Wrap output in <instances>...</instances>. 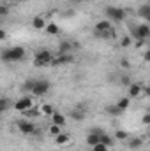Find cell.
Wrapping results in <instances>:
<instances>
[{"mask_svg":"<svg viewBox=\"0 0 150 151\" xmlns=\"http://www.w3.org/2000/svg\"><path fill=\"white\" fill-rule=\"evenodd\" d=\"M0 58H2V62H5V63H12V62H21V60L25 58V49H23L21 46L7 47V49H4V51H2Z\"/></svg>","mask_w":150,"mask_h":151,"instance_id":"cell-1","label":"cell"},{"mask_svg":"<svg viewBox=\"0 0 150 151\" xmlns=\"http://www.w3.org/2000/svg\"><path fill=\"white\" fill-rule=\"evenodd\" d=\"M51 60H53V55L48 49H41V51L36 53V56H34V65L36 67H46V65L51 63Z\"/></svg>","mask_w":150,"mask_h":151,"instance_id":"cell-2","label":"cell"},{"mask_svg":"<svg viewBox=\"0 0 150 151\" xmlns=\"http://www.w3.org/2000/svg\"><path fill=\"white\" fill-rule=\"evenodd\" d=\"M104 12H106V16H108V19H111V21H124L125 19V16H127V11L125 9H120V7H106L104 9Z\"/></svg>","mask_w":150,"mask_h":151,"instance_id":"cell-3","label":"cell"},{"mask_svg":"<svg viewBox=\"0 0 150 151\" xmlns=\"http://www.w3.org/2000/svg\"><path fill=\"white\" fill-rule=\"evenodd\" d=\"M50 88H51V84H50L48 81L41 79V81H36V83H34L32 93H34L36 97H42V95H46V93H48V90H50Z\"/></svg>","mask_w":150,"mask_h":151,"instance_id":"cell-4","label":"cell"},{"mask_svg":"<svg viewBox=\"0 0 150 151\" xmlns=\"http://www.w3.org/2000/svg\"><path fill=\"white\" fill-rule=\"evenodd\" d=\"M32 107H34V104H32V99H30V97H21V99H18L16 104H14V109L20 111V113L28 111V109H32Z\"/></svg>","mask_w":150,"mask_h":151,"instance_id":"cell-5","label":"cell"},{"mask_svg":"<svg viewBox=\"0 0 150 151\" xmlns=\"http://www.w3.org/2000/svg\"><path fill=\"white\" fill-rule=\"evenodd\" d=\"M133 35L136 37V40H147V39L150 37L149 25H138V27L133 30Z\"/></svg>","mask_w":150,"mask_h":151,"instance_id":"cell-6","label":"cell"},{"mask_svg":"<svg viewBox=\"0 0 150 151\" xmlns=\"http://www.w3.org/2000/svg\"><path fill=\"white\" fill-rule=\"evenodd\" d=\"M18 128H20V132H23L25 135H34V134H37V132H39L37 128H36V125H34V123L25 121V119L18 121Z\"/></svg>","mask_w":150,"mask_h":151,"instance_id":"cell-7","label":"cell"},{"mask_svg":"<svg viewBox=\"0 0 150 151\" xmlns=\"http://www.w3.org/2000/svg\"><path fill=\"white\" fill-rule=\"evenodd\" d=\"M73 56L69 55V53H66V55H60V56H53V60H51V63L50 65H55V67H58V65H67V63H73Z\"/></svg>","mask_w":150,"mask_h":151,"instance_id":"cell-8","label":"cell"},{"mask_svg":"<svg viewBox=\"0 0 150 151\" xmlns=\"http://www.w3.org/2000/svg\"><path fill=\"white\" fill-rule=\"evenodd\" d=\"M127 88H129V97H133V99H136V97H140L143 93V86L138 84V83H131Z\"/></svg>","mask_w":150,"mask_h":151,"instance_id":"cell-9","label":"cell"},{"mask_svg":"<svg viewBox=\"0 0 150 151\" xmlns=\"http://www.w3.org/2000/svg\"><path fill=\"white\" fill-rule=\"evenodd\" d=\"M111 28V23H110V19H101L95 27H94V32H108Z\"/></svg>","mask_w":150,"mask_h":151,"instance_id":"cell-10","label":"cell"},{"mask_svg":"<svg viewBox=\"0 0 150 151\" xmlns=\"http://www.w3.org/2000/svg\"><path fill=\"white\" fill-rule=\"evenodd\" d=\"M50 118H51V123H53V125H58V127H64V125H66V116L60 114V113H57V111L51 114Z\"/></svg>","mask_w":150,"mask_h":151,"instance_id":"cell-11","label":"cell"},{"mask_svg":"<svg viewBox=\"0 0 150 151\" xmlns=\"http://www.w3.org/2000/svg\"><path fill=\"white\" fill-rule=\"evenodd\" d=\"M32 27H34L36 30H44V27H46V21H44V18L36 16V18L32 19Z\"/></svg>","mask_w":150,"mask_h":151,"instance_id":"cell-12","label":"cell"},{"mask_svg":"<svg viewBox=\"0 0 150 151\" xmlns=\"http://www.w3.org/2000/svg\"><path fill=\"white\" fill-rule=\"evenodd\" d=\"M99 135H101V134H95V132L90 130V134L87 135V144H88V146H95V144L99 142Z\"/></svg>","mask_w":150,"mask_h":151,"instance_id":"cell-13","label":"cell"},{"mask_svg":"<svg viewBox=\"0 0 150 151\" xmlns=\"http://www.w3.org/2000/svg\"><path fill=\"white\" fill-rule=\"evenodd\" d=\"M71 118H73V119H76V121H81V119L85 118V107H81V109H79V106H78L74 111L71 113Z\"/></svg>","mask_w":150,"mask_h":151,"instance_id":"cell-14","label":"cell"},{"mask_svg":"<svg viewBox=\"0 0 150 151\" xmlns=\"http://www.w3.org/2000/svg\"><path fill=\"white\" fill-rule=\"evenodd\" d=\"M69 134H66V132H60L57 137H55V142L58 144V146H62V144H66V142H69Z\"/></svg>","mask_w":150,"mask_h":151,"instance_id":"cell-15","label":"cell"},{"mask_svg":"<svg viewBox=\"0 0 150 151\" xmlns=\"http://www.w3.org/2000/svg\"><path fill=\"white\" fill-rule=\"evenodd\" d=\"M99 142H101V144H104V146H108V148H111V146H113V139L108 135V134H104V132L99 135Z\"/></svg>","mask_w":150,"mask_h":151,"instance_id":"cell-16","label":"cell"},{"mask_svg":"<svg viewBox=\"0 0 150 151\" xmlns=\"http://www.w3.org/2000/svg\"><path fill=\"white\" fill-rule=\"evenodd\" d=\"M141 144H143V139H140V137H133L129 141V148L131 150H138V148H141Z\"/></svg>","mask_w":150,"mask_h":151,"instance_id":"cell-17","label":"cell"},{"mask_svg":"<svg viewBox=\"0 0 150 151\" xmlns=\"http://www.w3.org/2000/svg\"><path fill=\"white\" fill-rule=\"evenodd\" d=\"M44 30H46V34H50V35H57L60 30H58V27L55 25V23H50V25H46L44 27Z\"/></svg>","mask_w":150,"mask_h":151,"instance_id":"cell-18","label":"cell"},{"mask_svg":"<svg viewBox=\"0 0 150 151\" xmlns=\"http://www.w3.org/2000/svg\"><path fill=\"white\" fill-rule=\"evenodd\" d=\"M53 113H55V109H53V106H51V104H42V106H41V114L51 116Z\"/></svg>","mask_w":150,"mask_h":151,"instance_id":"cell-19","label":"cell"},{"mask_svg":"<svg viewBox=\"0 0 150 151\" xmlns=\"http://www.w3.org/2000/svg\"><path fill=\"white\" fill-rule=\"evenodd\" d=\"M138 14L141 18H145V19H150V5H141L140 11H138Z\"/></svg>","mask_w":150,"mask_h":151,"instance_id":"cell-20","label":"cell"},{"mask_svg":"<svg viewBox=\"0 0 150 151\" xmlns=\"http://www.w3.org/2000/svg\"><path fill=\"white\" fill-rule=\"evenodd\" d=\"M115 106H117L120 111H125V109L129 107V99H127V97H124V99H120V100H118Z\"/></svg>","mask_w":150,"mask_h":151,"instance_id":"cell-21","label":"cell"},{"mask_svg":"<svg viewBox=\"0 0 150 151\" xmlns=\"http://www.w3.org/2000/svg\"><path fill=\"white\" fill-rule=\"evenodd\" d=\"M71 42H60V46H58V49H60V55H66V53H69L71 51Z\"/></svg>","mask_w":150,"mask_h":151,"instance_id":"cell-22","label":"cell"},{"mask_svg":"<svg viewBox=\"0 0 150 151\" xmlns=\"http://www.w3.org/2000/svg\"><path fill=\"white\" fill-rule=\"evenodd\" d=\"M106 113L111 114V116H118V114H122V111H120L115 104H111V106H108V107H106Z\"/></svg>","mask_w":150,"mask_h":151,"instance_id":"cell-23","label":"cell"},{"mask_svg":"<svg viewBox=\"0 0 150 151\" xmlns=\"http://www.w3.org/2000/svg\"><path fill=\"white\" fill-rule=\"evenodd\" d=\"M34 83H36L34 79H30V81L23 83V84H21V90H23V91H32V88H34Z\"/></svg>","mask_w":150,"mask_h":151,"instance_id":"cell-24","label":"cell"},{"mask_svg":"<svg viewBox=\"0 0 150 151\" xmlns=\"http://www.w3.org/2000/svg\"><path fill=\"white\" fill-rule=\"evenodd\" d=\"M60 132H62V127H58V125H53V123L50 125V134H51V135H55V137H57Z\"/></svg>","mask_w":150,"mask_h":151,"instance_id":"cell-25","label":"cell"},{"mask_svg":"<svg viewBox=\"0 0 150 151\" xmlns=\"http://www.w3.org/2000/svg\"><path fill=\"white\" fill-rule=\"evenodd\" d=\"M115 137H117L118 141H124V139H127L129 135H127V132H125V130H117V134H115Z\"/></svg>","mask_w":150,"mask_h":151,"instance_id":"cell-26","label":"cell"},{"mask_svg":"<svg viewBox=\"0 0 150 151\" xmlns=\"http://www.w3.org/2000/svg\"><path fill=\"white\" fill-rule=\"evenodd\" d=\"M110 148L108 146H104V144H101V142H97L95 146H92V151H108Z\"/></svg>","mask_w":150,"mask_h":151,"instance_id":"cell-27","label":"cell"},{"mask_svg":"<svg viewBox=\"0 0 150 151\" xmlns=\"http://www.w3.org/2000/svg\"><path fill=\"white\" fill-rule=\"evenodd\" d=\"M7 107H9V102H7V99H0V114L4 113Z\"/></svg>","mask_w":150,"mask_h":151,"instance_id":"cell-28","label":"cell"},{"mask_svg":"<svg viewBox=\"0 0 150 151\" xmlns=\"http://www.w3.org/2000/svg\"><path fill=\"white\" fill-rule=\"evenodd\" d=\"M120 46L122 47H127V46H131V37H122V40H120Z\"/></svg>","mask_w":150,"mask_h":151,"instance_id":"cell-29","label":"cell"},{"mask_svg":"<svg viewBox=\"0 0 150 151\" xmlns=\"http://www.w3.org/2000/svg\"><path fill=\"white\" fill-rule=\"evenodd\" d=\"M9 14V5H0V16H7Z\"/></svg>","mask_w":150,"mask_h":151,"instance_id":"cell-30","label":"cell"},{"mask_svg":"<svg viewBox=\"0 0 150 151\" xmlns=\"http://www.w3.org/2000/svg\"><path fill=\"white\" fill-rule=\"evenodd\" d=\"M120 65H122L124 69H129V67H131V63H129L127 58H122V60H120Z\"/></svg>","mask_w":150,"mask_h":151,"instance_id":"cell-31","label":"cell"},{"mask_svg":"<svg viewBox=\"0 0 150 151\" xmlns=\"http://www.w3.org/2000/svg\"><path fill=\"white\" fill-rule=\"evenodd\" d=\"M120 83H122V84H124V86H129V84H131V79H129V77H127V76H124V77H122V79H120Z\"/></svg>","mask_w":150,"mask_h":151,"instance_id":"cell-32","label":"cell"},{"mask_svg":"<svg viewBox=\"0 0 150 151\" xmlns=\"http://www.w3.org/2000/svg\"><path fill=\"white\" fill-rule=\"evenodd\" d=\"M141 121H143L145 125H149V123H150V114L145 113V114H143V119H141Z\"/></svg>","mask_w":150,"mask_h":151,"instance_id":"cell-33","label":"cell"},{"mask_svg":"<svg viewBox=\"0 0 150 151\" xmlns=\"http://www.w3.org/2000/svg\"><path fill=\"white\" fill-rule=\"evenodd\" d=\"M5 37H7V32L0 28V40H4V39H5Z\"/></svg>","mask_w":150,"mask_h":151,"instance_id":"cell-34","label":"cell"},{"mask_svg":"<svg viewBox=\"0 0 150 151\" xmlns=\"http://www.w3.org/2000/svg\"><path fill=\"white\" fill-rule=\"evenodd\" d=\"M143 60H145V62H149V60H150V51H145V55H143Z\"/></svg>","mask_w":150,"mask_h":151,"instance_id":"cell-35","label":"cell"},{"mask_svg":"<svg viewBox=\"0 0 150 151\" xmlns=\"http://www.w3.org/2000/svg\"><path fill=\"white\" fill-rule=\"evenodd\" d=\"M145 46V40H136V47H143Z\"/></svg>","mask_w":150,"mask_h":151,"instance_id":"cell-36","label":"cell"},{"mask_svg":"<svg viewBox=\"0 0 150 151\" xmlns=\"http://www.w3.org/2000/svg\"><path fill=\"white\" fill-rule=\"evenodd\" d=\"M73 2H83V0H73Z\"/></svg>","mask_w":150,"mask_h":151,"instance_id":"cell-37","label":"cell"},{"mask_svg":"<svg viewBox=\"0 0 150 151\" xmlns=\"http://www.w3.org/2000/svg\"><path fill=\"white\" fill-rule=\"evenodd\" d=\"M5 2H14V0H5Z\"/></svg>","mask_w":150,"mask_h":151,"instance_id":"cell-38","label":"cell"}]
</instances>
